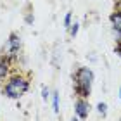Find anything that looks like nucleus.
<instances>
[{
	"instance_id": "nucleus-1",
	"label": "nucleus",
	"mask_w": 121,
	"mask_h": 121,
	"mask_svg": "<svg viewBox=\"0 0 121 121\" xmlns=\"http://www.w3.org/2000/svg\"><path fill=\"white\" fill-rule=\"evenodd\" d=\"M93 80H95V74L90 68H81L76 69V73L73 74V81H74V93L76 97H81V99H88L90 97V92H92V85H93Z\"/></svg>"
},
{
	"instance_id": "nucleus-2",
	"label": "nucleus",
	"mask_w": 121,
	"mask_h": 121,
	"mask_svg": "<svg viewBox=\"0 0 121 121\" xmlns=\"http://www.w3.org/2000/svg\"><path fill=\"white\" fill-rule=\"evenodd\" d=\"M28 90H30V80L23 74H12L5 80L2 93L10 100H19Z\"/></svg>"
},
{
	"instance_id": "nucleus-3",
	"label": "nucleus",
	"mask_w": 121,
	"mask_h": 121,
	"mask_svg": "<svg viewBox=\"0 0 121 121\" xmlns=\"http://www.w3.org/2000/svg\"><path fill=\"white\" fill-rule=\"evenodd\" d=\"M21 47H23V42H21V36L17 33H10L9 38L5 40V45L2 48V56H5L10 60H16L21 54Z\"/></svg>"
},
{
	"instance_id": "nucleus-4",
	"label": "nucleus",
	"mask_w": 121,
	"mask_h": 121,
	"mask_svg": "<svg viewBox=\"0 0 121 121\" xmlns=\"http://www.w3.org/2000/svg\"><path fill=\"white\" fill-rule=\"evenodd\" d=\"M90 111H92V107H90L88 99L76 97V100H74V114H76V118L78 119H86Z\"/></svg>"
},
{
	"instance_id": "nucleus-5",
	"label": "nucleus",
	"mask_w": 121,
	"mask_h": 121,
	"mask_svg": "<svg viewBox=\"0 0 121 121\" xmlns=\"http://www.w3.org/2000/svg\"><path fill=\"white\" fill-rule=\"evenodd\" d=\"M10 64H12V60H10V59H7L5 56L0 57V83H4V81L9 78Z\"/></svg>"
},
{
	"instance_id": "nucleus-6",
	"label": "nucleus",
	"mask_w": 121,
	"mask_h": 121,
	"mask_svg": "<svg viewBox=\"0 0 121 121\" xmlns=\"http://www.w3.org/2000/svg\"><path fill=\"white\" fill-rule=\"evenodd\" d=\"M109 21H111V26L112 28H118L121 30V12L116 9L114 12H111V16H109Z\"/></svg>"
},
{
	"instance_id": "nucleus-7",
	"label": "nucleus",
	"mask_w": 121,
	"mask_h": 121,
	"mask_svg": "<svg viewBox=\"0 0 121 121\" xmlns=\"http://www.w3.org/2000/svg\"><path fill=\"white\" fill-rule=\"evenodd\" d=\"M50 102H52V109H54V112L59 114L60 112V95H59V92H52V95H50Z\"/></svg>"
},
{
	"instance_id": "nucleus-8",
	"label": "nucleus",
	"mask_w": 121,
	"mask_h": 121,
	"mask_svg": "<svg viewBox=\"0 0 121 121\" xmlns=\"http://www.w3.org/2000/svg\"><path fill=\"white\" fill-rule=\"evenodd\" d=\"M69 35H71V38H74L76 35H78V31H80V23H76V21H74V23H71V26H69Z\"/></svg>"
},
{
	"instance_id": "nucleus-9",
	"label": "nucleus",
	"mask_w": 121,
	"mask_h": 121,
	"mask_svg": "<svg viewBox=\"0 0 121 121\" xmlns=\"http://www.w3.org/2000/svg\"><path fill=\"white\" fill-rule=\"evenodd\" d=\"M97 112L104 118V116L107 114V104H106V102H99V104H97Z\"/></svg>"
},
{
	"instance_id": "nucleus-10",
	"label": "nucleus",
	"mask_w": 121,
	"mask_h": 121,
	"mask_svg": "<svg viewBox=\"0 0 121 121\" xmlns=\"http://www.w3.org/2000/svg\"><path fill=\"white\" fill-rule=\"evenodd\" d=\"M64 28L68 30L69 26H71V23H73V12H66V16H64Z\"/></svg>"
},
{
	"instance_id": "nucleus-11",
	"label": "nucleus",
	"mask_w": 121,
	"mask_h": 121,
	"mask_svg": "<svg viewBox=\"0 0 121 121\" xmlns=\"http://www.w3.org/2000/svg\"><path fill=\"white\" fill-rule=\"evenodd\" d=\"M50 95H52L50 90H48L47 86H42V99H43V102H48V100H50Z\"/></svg>"
},
{
	"instance_id": "nucleus-12",
	"label": "nucleus",
	"mask_w": 121,
	"mask_h": 121,
	"mask_svg": "<svg viewBox=\"0 0 121 121\" xmlns=\"http://www.w3.org/2000/svg\"><path fill=\"white\" fill-rule=\"evenodd\" d=\"M111 31H112L114 42H116V43H121V30H118V28H112V26H111Z\"/></svg>"
},
{
	"instance_id": "nucleus-13",
	"label": "nucleus",
	"mask_w": 121,
	"mask_h": 121,
	"mask_svg": "<svg viewBox=\"0 0 121 121\" xmlns=\"http://www.w3.org/2000/svg\"><path fill=\"white\" fill-rule=\"evenodd\" d=\"M114 54L121 59V43H116V47H114Z\"/></svg>"
},
{
	"instance_id": "nucleus-14",
	"label": "nucleus",
	"mask_w": 121,
	"mask_h": 121,
	"mask_svg": "<svg viewBox=\"0 0 121 121\" xmlns=\"http://www.w3.org/2000/svg\"><path fill=\"white\" fill-rule=\"evenodd\" d=\"M33 21H35V17H33V14L30 12L28 16H26V24H33Z\"/></svg>"
},
{
	"instance_id": "nucleus-15",
	"label": "nucleus",
	"mask_w": 121,
	"mask_h": 121,
	"mask_svg": "<svg viewBox=\"0 0 121 121\" xmlns=\"http://www.w3.org/2000/svg\"><path fill=\"white\" fill-rule=\"evenodd\" d=\"M118 95H119V100H121V85H119V92H118Z\"/></svg>"
}]
</instances>
